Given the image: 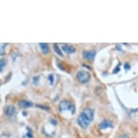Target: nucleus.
<instances>
[{"label":"nucleus","instance_id":"nucleus-1","mask_svg":"<svg viewBox=\"0 0 138 138\" xmlns=\"http://www.w3.org/2000/svg\"><path fill=\"white\" fill-rule=\"evenodd\" d=\"M94 111L90 108H88L84 110L80 115L77 118V124L80 126L82 128L86 129L88 127L91 122L93 119Z\"/></svg>","mask_w":138,"mask_h":138},{"label":"nucleus","instance_id":"nucleus-2","mask_svg":"<svg viewBox=\"0 0 138 138\" xmlns=\"http://www.w3.org/2000/svg\"><path fill=\"white\" fill-rule=\"evenodd\" d=\"M59 109L60 111H70L71 114H74L75 112V108L74 106V105L72 104L71 103H70L67 100H62L61 103L59 104Z\"/></svg>","mask_w":138,"mask_h":138},{"label":"nucleus","instance_id":"nucleus-3","mask_svg":"<svg viewBox=\"0 0 138 138\" xmlns=\"http://www.w3.org/2000/svg\"><path fill=\"white\" fill-rule=\"evenodd\" d=\"M90 78H91L90 73L85 70H80L77 74V79L82 83H87L90 80Z\"/></svg>","mask_w":138,"mask_h":138},{"label":"nucleus","instance_id":"nucleus-4","mask_svg":"<svg viewBox=\"0 0 138 138\" xmlns=\"http://www.w3.org/2000/svg\"><path fill=\"white\" fill-rule=\"evenodd\" d=\"M5 114L7 115L9 117H12L14 116L16 114V109L13 106H7L5 109Z\"/></svg>","mask_w":138,"mask_h":138},{"label":"nucleus","instance_id":"nucleus-5","mask_svg":"<svg viewBox=\"0 0 138 138\" xmlns=\"http://www.w3.org/2000/svg\"><path fill=\"white\" fill-rule=\"evenodd\" d=\"M83 58L88 60H93L95 56V51H85L82 54Z\"/></svg>","mask_w":138,"mask_h":138},{"label":"nucleus","instance_id":"nucleus-6","mask_svg":"<svg viewBox=\"0 0 138 138\" xmlns=\"http://www.w3.org/2000/svg\"><path fill=\"white\" fill-rule=\"evenodd\" d=\"M18 105L20 108H30V107H32L33 106V103H31L30 101L27 100H20Z\"/></svg>","mask_w":138,"mask_h":138},{"label":"nucleus","instance_id":"nucleus-7","mask_svg":"<svg viewBox=\"0 0 138 138\" xmlns=\"http://www.w3.org/2000/svg\"><path fill=\"white\" fill-rule=\"evenodd\" d=\"M99 126L101 129H105L109 128V127H112V123L109 120H104L100 123Z\"/></svg>","mask_w":138,"mask_h":138},{"label":"nucleus","instance_id":"nucleus-8","mask_svg":"<svg viewBox=\"0 0 138 138\" xmlns=\"http://www.w3.org/2000/svg\"><path fill=\"white\" fill-rule=\"evenodd\" d=\"M39 46L41 49V51L43 53V54H47L49 52V48H48V46L47 43H39Z\"/></svg>","mask_w":138,"mask_h":138},{"label":"nucleus","instance_id":"nucleus-9","mask_svg":"<svg viewBox=\"0 0 138 138\" xmlns=\"http://www.w3.org/2000/svg\"><path fill=\"white\" fill-rule=\"evenodd\" d=\"M62 49L67 54H72V53H74L75 51V48L71 46H69V45H64L62 46Z\"/></svg>","mask_w":138,"mask_h":138},{"label":"nucleus","instance_id":"nucleus-10","mask_svg":"<svg viewBox=\"0 0 138 138\" xmlns=\"http://www.w3.org/2000/svg\"><path fill=\"white\" fill-rule=\"evenodd\" d=\"M7 46V43H0V55H4L5 54V49Z\"/></svg>","mask_w":138,"mask_h":138},{"label":"nucleus","instance_id":"nucleus-11","mask_svg":"<svg viewBox=\"0 0 138 138\" xmlns=\"http://www.w3.org/2000/svg\"><path fill=\"white\" fill-rule=\"evenodd\" d=\"M28 129V132L26 133V134L24 135L23 138H33V133L32 132L30 131V129L29 128Z\"/></svg>","mask_w":138,"mask_h":138},{"label":"nucleus","instance_id":"nucleus-12","mask_svg":"<svg viewBox=\"0 0 138 138\" xmlns=\"http://www.w3.org/2000/svg\"><path fill=\"white\" fill-rule=\"evenodd\" d=\"M54 51H55V52L57 53V54H59V56H62V51H60V49H59V48L58 47L57 45H56V44H54Z\"/></svg>","mask_w":138,"mask_h":138},{"label":"nucleus","instance_id":"nucleus-13","mask_svg":"<svg viewBox=\"0 0 138 138\" xmlns=\"http://www.w3.org/2000/svg\"><path fill=\"white\" fill-rule=\"evenodd\" d=\"M5 65H6V61L4 59H0V72H2Z\"/></svg>","mask_w":138,"mask_h":138},{"label":"nucleus","instance_id":"nucleus-14","mask_svg":"<svg viewBox=\"0 0 138 138\" xmlns=\"http://www.w3.org/2000/svg\"><path fill=\"white\" fill-rule=\"evenodd\" d=\"M48 78H49V81H50V84H53V82H54V76H53L52 75H50L49 77H48Z\"/></svg>","mask_w":138,"mask_h":138},{"label":"nucleus","instance_id":"nucleus-15","mask_svg":"<svg viewBox=\"0 0 138 138\" xmlns=\"http://www.w3.org/2000/svg\"><path fill=\"white\" fill-rule=\"evenodd\" d=\"M118 138H129V137L127 134H122V135H121V136H119Z\"/></svg>","mask_w":138,"mask_h":138}]
</instances>
